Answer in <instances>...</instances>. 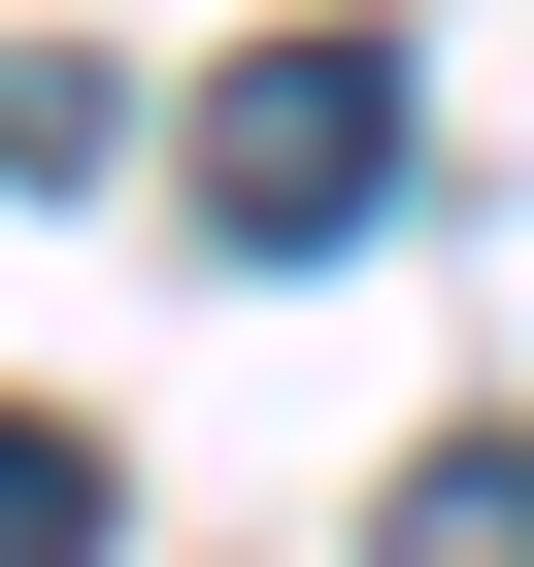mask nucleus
I'll return each instance as SVG.
<instances>
[{
	"label": "nucleus",
	"mask_w": 534,
	"mask_h": 567,
	"mask_svg": "<svg viewBox=\"0 0 534 567\" xmlns=\"http://www.w3.org/2000/svg\"><path fill=\"white\" fill-rule=\"evenodd\" d=\"M368 200H401V34L201 68V234H234V267H301V234H368Z\"/></svg>",
	"instance_id": "obj_1"
},
{
	"label": "nucleus",
	"mask_w": 534,
	"mask_h": 567,
	"mask_svg": "<svg viewBox=\"0 0 534 567\" xmlns=\"http://www.w3.org/2000/svg\"><path fill=\"white\" fill-rule=\"evenodd\" d=\"M401 567H534V434H434L401 467Z\"/></svg>",
	"instance_id": "obj_2"
},
{
	"label": "nucleus",
	"mask_w": 534,
	"mask_h": 567,
	"mask_svg": "<svg viewBox=\"0 0 534 567\" xmlns=\"http://www.w3.org/2000/svg\"><path fill=\"white\" fill-rule=\"evenodd\" d=\"M101 534V434H0V567H68Z\"/></svg>",
	"instance_id": "obj_3"
}]
</instances>
